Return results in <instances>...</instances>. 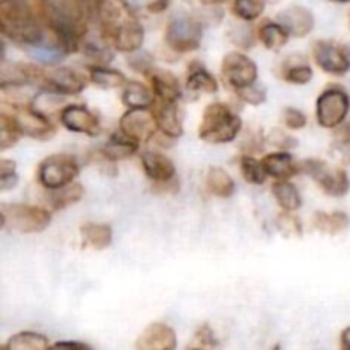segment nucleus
Returning <instances> with one entry per match:
<instances>
[{"mask_svg": "<svg viewBox=\"0 0 350 350\" xmlns=\"http://www.w3.org/2000/svg\"><path fill=\"white\" fill-rule=\"evenodd\" d=\"M17 164L12 159H0V190L9 191L17 185Z\"/></svg>", "mask_w": 350, "mask_h": 350, "instance_id": "obj_43", "label": "nucleus"}, {"mask_svg": "<svg viewBox=\"0 0 350 350\" xmlns=\"http://www.w3.org/2000/svg\"><path fill=\"white\" fill-rule=\"evenodd\" d=\"M282 118H284V123H286L287 129H291V130H301L308 125L306 115H304L301 109L293 108V106H289V108L284 109Z\"/></svg>", "mask_w": 350, "mask_h": 350, "instance_id": "obj_46", "label": "nucleus"}, {"mask_svg": "<svg viewBox=\"0 0 350 350\" xmlns=\"http://www.w3.org/2000/svg\"><path fill=\"white\" fill-rule=\"evenodd\" d=\"M53 43L68 53L81 50L91 10L85 0H44Z\"/></svg>", "mask_w": 350, "mask_h": 350, "instance_id": "obj_2", "label": "nucleus"}, {"mask_svg": "<svg viewBox=\"0 0 350 350\" xmlns=\"http://www.w3.org/2000/svg\"><path fill=\"white\" fill-rule=\"evenodd\" d=\"M272 195L275 197L277 204H279V207L282 211L296 212L303 205L299 191H297V188L289 180H277L272 185Z\"/></svg>", "mask_w": 350, "mask_h": 350, "instance_id": "obj_31", "label": "nucleus"}, {"mask_svg": "<svg viewBox=\"0 0 350 350\" xmlns=\"http://www.w3.org/2000/svg\"><path fill=\"white\" fill-rule=\"evenodd\" d=\"M0 31L5 40L23 46L46 43L50 26L44 0H0Z\"/></svg>", "mask_w": 350, "mask_h": 350, "instance_id": "obj_1", "label": "nucleus"}, {"mask_svg": "<svg viewBox=\"0 0 350 350\" xmlns=\"http://www.w3.org/2000/svg\"><path fill=\"white\" fill-rule=\"evenodd\" d=\"M204 26L200 21L188 14H180L170 19L164 33L166 44L176 53H190L200 48Z\"/></svg>", "mask_w": 350, "mask_h": 350, "instance_id": "obj_5", "label": "nucleus"}, {"mask_svg": "<svg viewBox=\"0 0 350 350\" xmlns=\"http://www.w3.org/2000/svg\"><path fill=\"white\" fill-rule=\"evenodd\" d=\"M91 81L81 70L74 67H57L50 72H44L41 89H50L64 96H77L88 88Z\"/></svg>", "mask_w": 350, "mask_h": 350, "instance_id": "obj_11", "label": "nucleus"}, {"mask_svg": "<svg viewBox=\"0 0 350 350\" xmlns=\"http://www.w3.org/2000/svg\"><path fill=\"white\" fill-rule=\"evenodd\" d=\"M139 146L140 144L137 140L130 139V137H126L125 133H122L118 130L113 135H109V139L103 146L101 154L109 163H116V161H123L135 156L137 150H139Z\"/></svg>", "mask_w": 350, "mask_h": 350, "instance_id": "obj_22", "label": "nucleus"}, {"mask_svg": "<svg viewBox=\"0 0 350 350\" xmlns=\"http://www.w3.org/2000/svg\"><path fill=\"white\" fill-rule=\"evenodd\" d=\"M79 163L74 156L68 154H53L48 156L38 167V181L44 190L65 187L75 181L79 176Z\"/></svg>", "mask_w": 350, "mask_h": 350, "instance_id": "obj_7", "label": "nucleus"}, {"mask_svg": "<svg viewBox=\"0 0 350 350\" xmlns=\"http://www.w3.org/2000/svg\"><path fill=\"white\" fill-rule=\"evenodd\" d=\"M277 23L286 27L293 38H306L314 29V16L308 7L291 5L277 14Z\"/></svg>", "mask_w": 350, "mask_h": 350, "instance_id": "obj_15", "label": "nucleus"}, {"mask_svg": "<svg viewBox=\"0 0 350 350\" xmlns=\"http://www.w3.org/2000/svg\"><path fill=\"white\" fill-rule=\"evenodd\" d=\"M222 75L231 88L241 89L255 84L258 79V67L243 51H229L222 58Z\"/></svg>", "mask_w": 350, "mask_h": 350, "instance_id": "obj_10", "label": "nucleus"}, {"mask_svg": "<svg viewBox=\"0 0 350 350\" xmlns=\"http://www.w3.org/2000/svg\"><path fill=\"white\" fill-rule=\"evenodd\" d=\"M334 150L344 164H350V123L337 126L334 135Z\"/></svg>", "mask_w": 350, "mask_h": 350, "instance_id": "obj_39", "label": "nucleus"}, {"mask_svg": "<svg viewBox=\"0 0 350 350\" xmlns=\"http://www.w3.org/2000/svg\"><path fill=\"white\" fill-rule=\"evenodd\" d=\"M204 3H207V5H219V3H224L226 0H202Z\"/></svg>", "mask_w": 350, "mask_h": 350, "instance_id": "obj_51", "label": "nucleus"}, {"mask_svg": "<svg viewBox=\"0 0 350 350\" xmlns=\"http://www.w3.org/2000/svg\"><path fill=\"white\" fill-rule=\"evenodd\" d=\"M2 228L10 229L21 234H34L43 232L50 226L51 214L43 207L27 204H2Z\"/></svg>", "mask_w": 350, "mask_h": 350, "instance_id": "obj_4", "label": "nucleus"}, {"mask_svg": "<svg viewBox=\"0 0 350 350\" xmlns=\"http://www.w3.org/2000/svg\"><path fill=\"white\" fill-rule=\"evenodd\" d=\"M60 122L68 132L96 137L101 132L99 120L91 109L82 105H67L60 113Z\"/></svg>", "mask_w": 350, "mask_h": 350, "instance_id": "obj_14", "label": "nucleus"}, {"mask_svg": "<svg viewBox=\"0 0 350 350\" xmlns=\"http://www.w3.org/2000/svg\"><path fill=\"white\" fill-rule=\"evenodd\" d=\"M236 94H238V98L241 99L243 103L252 106H260L267 101L265 88H263V85H258L256 82L252 85H246V88L236 89Z\"/></svg>", "mask_w": 350, "mask_h": 350, "instance_id": "obj_44", "label": "nucleus"}, {"mask_svg": "<svg viewBox=\"0 0 350 350\" xmlns=\"http://www.w3.org/2000/svg\"><path fill=\"white\" fill-rule=\"evenodd\" d=\"M301 171L320 185L321 191L330 197H345L350 190V180L342 167L332 166L321 159H306L301 163Z\"/></svg>", "mask_w": 350, "mask_h": 350, "instance_id": "obj_6", "label": "nucleus"}, {"mask_svg": "<svg viewBox=\"0 0 350 350\" xmlns=\"http://www.w3.org/2000/svg\"><path fill=\"white\" fill-rule=\"evenodd\" d=\"M243 122L224 103H211L202 115L198 137L208 144H229L239 135Z\"/></svg>", "mask_w": 350, "mask_h": 350, "instance_id": "obj_3", "label": "nucleus"}, {"mask_svg": "<svg viewBox=\"0 0 350 350\" xmlns=\"http://www.w3.org/2000/svg\"><path fill=\"white\" fill-rule=\"evenodd\" d=\"M89 79H91L92 84L101 89L123 88L129 82L122 72L106 67V65H91L89 67Z\"/></svg>", "mask_w": 350, "mask_h": 350, "instance_id": "obj_32", "label": "nucleus"}, {"mask_svg": "<svg viewBox=\"0 0 350 350\" xmlns=\"http://www.w3.org/2000/svg\"><path fill=\"white\" fill-rule=\"evenodd\" d=\"M24 135V130L21 126L16 115L9 113H0V150H7L21 140Z\"/></svg>", "mask_w": 350, "mask_h": 350, "instance_id": "obj_33", "label": "nucleus"}, {"mask_svg": "<svg viewBox=\"0 0 350 350\" xmlns=\"http://www.w3.org/2000/svg\"><path fill=\"white\" fill-rule=\"evenodd\" d=\"M65 99L67 96L64 94H58V92L50 91V89H41L29 103V108L33 111H36L38 115L44 116V118H50L53 115H60L62 109L65 108Z\"/></svg>", "mask_w": 350, "mask_h": 350, "instance_id": "obj_23", "label": "nucleus"}, {"mask_svg": "<svg viewBox=\"0 0 350 350\" xmlns=\"http://www.w3.org/2000/svg\"><path fill=\"white\" fill-rule=\"evenodd\" d=\"M262 161L269 176L275 180H289L301 171V163H297L287 150L267 154Z\"/></svg>", "mask_w": 350, "mask_h": 350, "instance_id": "obj_21", "label": "nucleus"}, {"mask_svg": "<svg viewBox=\"0 0 350 350\" xmlns=\"http://www.w3.org/2000/svg\"><path fill=\"white\" fill-rule=\"evenodd\" d=\"M313 229L320 231L321 234H328V236H337L340 232L347 231V228L350 226V219L345 212L335 211V212H317L313 217Z\"/></svg>", "mask_w": 350, "mask_h": 350, "instance_id": "obj_26", "label": "nucleus"}, {"mask_svg": "<svg viewBox=\"0 0 350 350\" xmlns=\"http://www.w3.org/2000/svg\"><path fill=\"white\" fill-rule=\"evenodd\" d=\"M147 79L150 81V88H152L157 99L178 103L181 99V96H183L180 79H178L173 72L154 67L152 70L149 72V75H147Z\"/></svg>", "mask_w": 350, "mask_h": 350, "instance_id": "obj_19", "label": "nucleus"}, {"mask_svg": "<svg viewBox=\"0 0 350 350\" xmlns=\"http://www.w3.org/2000/svg\"><path fill=\"white\" fill-rule=\"evenodd\" d=\"M332 2H337V3H350V0H332Z\"/></svg>", "mask_w": 350, "mask_h": 350, "instance_id": "obj_52", "label": "nucleus"}, {"mask_svg": "<svg viewBox=\"0 0 350 350\" xmlns=\"http://www.w3.org/2000/svg\"><path fill=\"white\" fill-rule=\"evenodd\" d=\"M205 187H207L208 193L219 198H229L236 191V185L231 174L219 166L208 167L207 174H205Z\"/></svg>", "mask_w": 350, "mask_h": 350, "instance_id": "obj_25", "label": "nucleus"}, {"mask_svg": "<svg viewBox=\"0 0 350 350\" xmlns=\"http://www.w3.org/2000/svg\"><path fill=\"white\" fill-rule=\"evenodd\" d=\"M272 142H273V146L280 147V149H289V147L296 146L297 140L293 139V137H289L287 133L280 132V130H273Z\"/></svg>", "mask_w": 350, "mask_h": 350, "instance_id": "obj_48", "label": "nucleus"}, {"mask_svg": "<svg viewBox=\"0 0 350 350\" xmlns=\"http://www.w3.org/2000/svg\"><path fill=\"white\" fill-rule=\"evenodd\" d=\"M81 236L85 246L101 252L111 245L113 229L105 222H85L81 226Z\"/></svg>", "mask_w": 350, "mask_h": 350, "instance_id": "obj_24", "label": "nucleus"}, {"mask_svg": "<svg viewBox=\"0 0 350 350\" xmlns=\"http://www.w3.org/2000/svg\"><path fill=\"white\" fill-rule=\"evenodd\" d=\"M314 64L332 75H345L350 70V46L332 40H320L313 46Z\"/></svg>", "mask_w": 350, "mask_h": 350, "instance_id": "obj_9", "label": "nucleus"}, {"mask_svg": "<svg viewBox=\"0 0 350 350\" xmlns=\"http://www.w3.org/2000/svg\"><path fill=\"white\" fill-rule=\"evenodd\" d=\"M277 228L282 232V236L286 238H297V236L303 234V226H301L299 217L296 214L289 211H284L282 214L277 217Z\"/></svg>", "mask_w": 350, "mask_h": 350, "instance_id": "obj_40", "label": "nucleus"}, {"mask_svg": "<svg viewBox=\"0 0 350 350\" xmlns=\"http://www.w3.org/2000/svg\"><path fill=\"white\" fill-rule=\"evenodd\" d=\"M126 62H129V67L132 68V70L139 72V74H144V75H149V72L154 68L152 57H150V53L144 51L142 48L133 51V53H129Z\"/></svg>", "mask_w": 350, "mask_h": 350, "instance_id": "obj_45", "label": "nucleus"}, {"mask_svg": "<svg viewBox=\"0 0 350 350\" xmlns=\"http://www.w3.org/2000/svg\"><path fill=\"white\" fill-rule=\"evenodd\" d=\"M231 40L234 41V44H238L239 48H243V50H248V48H252L253 43H255L253 31L250 29V27H245V26L232 29Z\"/></svg>", "mask_w": 350, "mask_h": 350, "instance_id": "obj_47", "label": "nucleus"}, {"mask_svg": "<svg viewBox=\"0 0 350 350\" xmlns=\"http://www.w3.org/2000/svg\"><path fill=\"white\" fill-rule=\"evenodd\" d=\"M258 38L263 46L270 51H280L287 43H289L291 34L287 33L282 24L265 21L258 29Z\"/></svg>", "mask_w": 350, "mask_h": 350, "instance_id": "obj_30", "label": "nucleus"}, {"mask_svg": "<svg viewBox=\"0 0 350 350\" xmlns=\"http://www.w3.org/2000/svg\"><path fill=\"white\" fill-rule=\"evenodd\" d=\"M135 347L139 350H173L176 349V334L166 323H150L137 338Z\"/></svg>", "mask_w": 350, "mask_h": 350, "instance_id": "obj_17", "label": "nucleus"}, {"mask_svg": "<svg viewBox=\"0 0 350 350\" xmlns=\"http://www.w3.org/2000/svg\"><path fill=\"white\" fill-rule=\"evenodd\" d=\"M16 109L19 111L17 120H19L21 126H23L24 135H29L38 140H48L53 135H57V126L51 123V120L38 115L36 111L29 108V105H26L24 108L16 106Z\"/></svg>", "mask_w": 350, "mask_h": 350, "instance_id": "obj_18", "label": "nucleus"}, {"mask_svg": "<svg viewBox=\"0 0 350 350\" xmlns=\"http://www.w3.org/2000/svg\"><path fill=\"white\" fill-rule=\"evenodd\" d=\"M29 55L38 62V64L55 65L57 62L64 60V58L67 57V51L55 43H43L38 44V46H31Z\"/></svg>", "mask_w": 350, "mask_h": 350, "instance_id": "obj_38", "label": "nucleus"}, {"mask_svg": "<svg viewBox=\"0 0 350 350\" xmlns=\"http://www.w3.org/2000/svg\"><path fill=\"white\" fill-rule=\"evenodd\" d=\"M55 347H77V349H91L88 344H82V342H55Z\"/></svg>", "mask_w": 350, "mask_h": 350, "instance_id": "obj_49", "label": "nucleus"}, {"mask_svg": "<svg viewBox=\"0 0 350 350\" xmlns=\"http://www.w3.org/2000/svg\"><path fill=\"white\" fill-rule=\"evenodd\" d=\"M219 347V340L215 338L214 330L211 325L204 323L197 328L193 335V340L188 344V349H215Z\"/></svg>", "mask_w": 350, "mask_h": 350, "instance_id": "obj_42", "label": "nucleus"}, {"mask_svg": "<svg viewBox=\"0 0 350 350\" xmlns=\"http://www.w3.org/2000/svg\"><path fill=\"white\" fill-rule=\"evenodd\" d=\"M140 163H142L144 173L154 181V185L167 183V181L176 180V167L174 163L167 156H164L159 150H146L140 156Z\"/></svg>", "mask_w": 350, "mask_h": 350, "instance_id": "obj_16", "label": "nucleus"}, {"mask_svg": "<svg viewBox=\"0 0 350 350\" xmlns=\"http://www.w3.org/2000/svg\"><path fill=\"white\" fill-rule=\"evenodd\" d=\"M187 89L191 92H198V94H215L219 91V82L202 65H190L187 77Z\"/></svg>", "mask_w": 350, "mask_h": 350, "instance_id": "obj_28", "label": "nucleus"}, {"mask_svg": "<svg viewBox=\"0 0 350 350\" xmlns=\"http://www.w3.org/2000/svg\"><path fill=\"white\" fill-rule=\"evenodd\" d=\"M152 88L140 81H129L123 85V105L129 108H150L154 105Z\"/></svg>", "mask_w": 350, "mask_h": 350, "instance_id": "obj_27", "label": "nucleus"}, {"mask_svg": "<svg viewBox=\"0 0 350 350\" xmlns=\"http://www.w3.org/2000/svg\"><path fill=\"white\" fill-rule=\"evenodd\" d=\"M120 132L137 142H147L154 137L157 129L156 116L150 108H129L120 118Z\"/></svg>", "mask_w": 350, "mask_h": 350, "instance_id": "obj_12", "label": "nucleus"}, {"mask_svg": "<svg viewBox=\"0 0 350 350\" xmlns=\"http://www.w3.org/2000/svg\"><path fill=\"white\" fill-rule=\"evenodd\" d=\"M294 58H287L286 64L282 67V79L284 81L291 82V84H296V85H304L308 82H311L313 79V70L311 67L308 65L306 58L301 57L297 58V62H293Z\"/></svg>", "mask_w": 350, "mask_h": 350, "instance_id": "obj_35", "label": "nucleus"}, {"mask_svg": "<svg viewBox=\"0 0 350 350\" xmlns=\"http://www.w3.org/2000/svg\"><path fill=\"white\" fill-rule=\"evenodd\" d=\"M265 10V0H232V14L243 23L256 21Z\"/></svg>", "mask_w": 350, "mask_h": 350, "instance_id": "obj_37", "label": "nucleus"}, {"mask_svg": "<svg viewBox=\"0 0 350 350\" xmlns=\"http://www.w3.org/2000/svg\"><path fill=\"white\" fill-rule=\"evenodd\" d=\"M48 191V204L53 211H62V208H67L70 205L77 204L82 197H84V187L81 183H72L65 185V187L55 188V190H46Z\"/></svg>", "mask_w": 350, "mask_h": 350, "instance_id": "obj_29", "label": "nucleus"}, {"mask_svg": "<svg viewBox=\"0 0 350 350\" xmlns=\"http://www.w3.org/2000/svg\"><path fill=\"white\" fill-rule=\"evenodd\" d=\"M146 40V31H144L142 24L133 17V14L129 12L125 19L118 21L115 27L111 29L108 36V44L116 48L123 53H133V51L140 50Z\"/></svg>", "mask_w": 350, "mask_h": 350, "instance_id": "obj_13", "label": "nucleus"}, {"mask_svg": "<svg viewBox=\"0 0 350 350\" xmlns=\"http://www.w3.org/2000/svg\"><path fill=\"white\" fill-rule=\"evenodd\" d=\"M154 116H156L157 129L163 135L178 139L183 135V123L178 115V105L173 101H163L157 99L156 105H152Z\"/></svg>", "mask_w": 350, "mask_h": 350, "instance_id": "obj_20", "label": "nucleus"}, {"mask_svg": "<svg viewBox=\"0 0 350 350\" xmlns=\"http://www.w3.org/2000/svg\"><path fill=\"white\" fill-rule=\"evenodd\" d=\"M82 53L85 55V58H88L92 65H108L109 62L113 60V57H115L109 44H106V46H98V44L94 43H85L82 44Z\"/></svg>", "mask_w": 350, "mask_h": 350, "instance_id": "obj_41", "label": "nucleus"}, {"mask_svg": "<svg viewBox=\"0 0 350 350\" xmlns=\"http://www.w3.org/2000/svg\"><path fill=\"white\" fill-rule=\"evenodd\" d=\"M350 111V98L342 88H327L317 99V122L323 129H337Z\"/></svg>", "mask_w": 350, "mask_h": 350, "instance_id": "obj_8", "label": "nucleus"}, {"mask_svg": "<svg viewBox=\"0 0 350 350\" xmlns=\"http://www.w3.org/2000/svg\"><path fill=\"white\" fill-rule=\"evenodd\" d=\"M3 347L7 350H44L50 347V340L36 332H19L12 335Z\"/></svg>", "mask_w": 350, "mask_h": 350, "instance_id": "obj_34", "label": "nucleus"}, {"mask_svg": "<svg viewBox=\"0 0 350 350\" xmlns=\"http://www.w3.org/2000/svg\"><path fill=\"white\" fill-rule=\"evenodd\" d=\"M239 170H241L243 178H245L248 183L252 185H263L269 178L265 166H263V161L255 159L252 154H245L239 159Z\"/></svg>", "mask_w": 350, "mask_h": 350, "instance_id": "obj_36", "label": "nucleus"}, {"mask_svg": "<svg viewBox=\"0 0 350 350\" xmlns=\"http://www.w3.org/2000/svg\"><path fill=\"white\" fill-rule=\"evenodd\" d=\"M340 345H342V349L350 350V327H347L344 332H342Z\"/></svg>", "mask_w": 350, "mask_h": 350, "instance_id": "obj_50", "label": "nucleus"}]
</instances>
